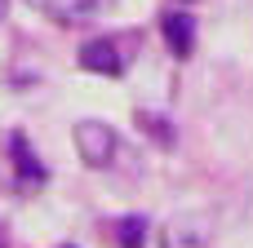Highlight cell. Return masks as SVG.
I'll use <instances>...</instances> for the list:
<instances>
[{
    "mask_svg": "<svg viewBox=\"0 0 253 248\" xmlns=\"http://www.w3.org/2000/svg\"><path fill=\"white\" fill-rule=\"evenodd\" d=\"M71 138H76V151H80V160H84L89 169H107V164L116 160V151H120L116 129L102 124V120H80Z\"/></svg>",
    "mask_w": 253,
    "mask_h": 248,
    "instance_id": "cell-1",
    "label": "cell"
},
{
    "mask_svg": "<svg viewBox=\"0 0 253 248\" xmlns=\"http://www.w3.org/2000/svg\"><path fill=\"white\" fill-rule=\"evenodd\" d=\"M160 248H213V222L200 213H182V217L165 222Z\"/></svg>",
    "mask_w": 253,
    "mask_h": 248,
    "instance_id": "cell-2",
    "label": "cell"
},
{
    "mask_svg": "<svg viewBox=\"0 0 253 248\" xmlns=\"http://www.w3.org/2000/svg\"><path fill=\"white\" fill-rule=\"evenodd\" d=\"M80 67H84V71H93V75H120V71H125V58H120L116 40L93 35V40H84V44H80Z\"/></svg>",
    "mask_w": 253,
    "mask_h": 248,
    "instance_id": "cell-3",
    "label": "cell"
},
{
    "mask_svg": "<svg viewBox=\"0 0 253 248\" xmlns=\"http://www.w3.org/2000/svg\"><path fill=\"white\" fill-rule=\"evenodd\" d=\"M40 9H44L53 22H89V18L111 13L116 0H40Z\"/></svg>",
    "mask_w": 253,
    "mask_h": 248,
    "instance_id": "cell-4",
    "label": "cell"
},
{
    "mask_svg": "<svg viewBox=\"0 0 253 248\" xmlns=\"http://www.w3.org/2000/svg\"><path fill=\"white\" fill-rule=\"evenodd\" d=\"M165 40H169V49L178 58H191V49H196V22L187 13H169L165 18Z\"/></svg>",
    "mask_w": 253,
    "mask_h": 248,
    "instance_id": "cell-5",
    "label": "cell"
},
{
    "mask_svg": "<svg viewBox=\"0 0 253 248\" xmlns=\"http://www.w3.org/2000/svg\"><path fill=\"white\" fill-rule=\"evenodd\" d=\"M133 120H138V129H147V133H151V142H156V146H173V124H169L165 115H156V111H138Z\"/></svg>",
    "mask_w": 253,
    "mask_h": 248,
    "instance_id": "cell-6",
    "label": "cell"
},
{
    "mask_svg": "<svg viewBox=\"0 0 253 248\" xmlns=\"http://www.w3.org/2000/svg\"><path fill=\"white\" fill-rule=\"evenodd\" d=\"M116 244L120 248H142L147 244V222L142 217H120L116 222Z\"/></svg>",
    "mask_w": 253,
    "mask_h": 248,
    "instance_id": "cell-7",
    "label": "cell"
},
{
    "mask_svg": "<svg viewBox=\"0 0 253 248\" xmlns=\"http://www.w3.org/2000/svg\"><path fill=\"white\" fill-rule=\"evenodd\" d=\"M9 151H13V160H18V173H22V177H31V182H40V177H44V173H40V164H36V155L27 151V142H22V138H13V142H9Z\"/></svg>",
    "mask_w": 253,
    "mask_h": 248,
    "instance_id": "cell-8",
    "label": "cell"
},
{
    "mask_svg": "<svg viewBox=\"0 0 253 248\" xmlns=\"http://www.w3.org/2000/svg\"><path fill=\"white\" fill-rule=\"evenodd\" d=\"M4 13H9V0H0V18H4Z\"/></svg>",
    "mask_w": 253,
    "mask_h": 248,
    "instance_id": "cell-9",
    "label": "cell"
}]
</instances>
